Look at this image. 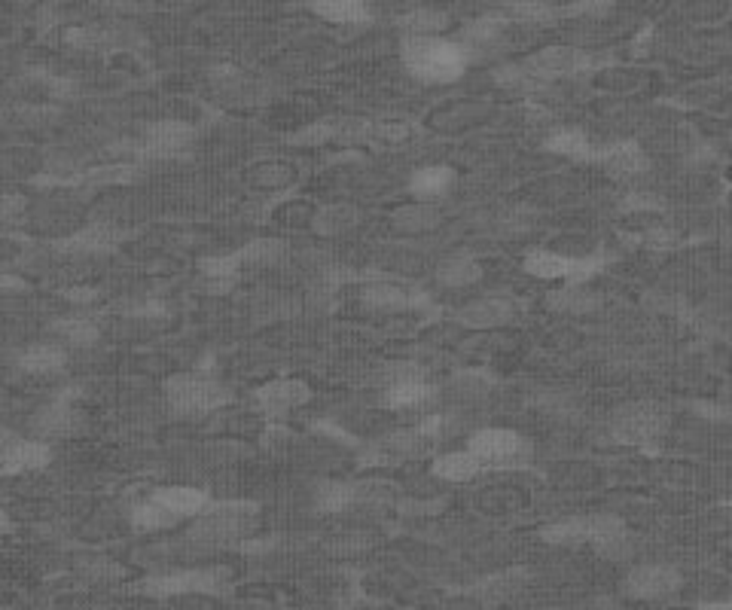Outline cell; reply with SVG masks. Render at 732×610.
<instances>
[{
	"label": "cell",
	"mask_w": 732,
	"mask_h": 610,
	"mask_svg": "<svg viewBox=\"0 0 732 610\" xmlns=\"http://www.w3.org/2000/svg\"><path fill=\"white\" fill-rule=\"evenodd\" d=\"M403 65L421 83H452L467 68V52L446 37H403Z\"/></svg>",
	"instance_id": "obj_1"
},
{
	"label": "cell",
	"mask_w": 732,
	"mask_h": 610,
	"mask_svg": "<svg viewBox=\"0 0 732 610\" xmlns=\"http://www.w3.org/2000/svg\"><path fill=\"white\" fill-rule=\"evenodd\" d=\"M254 525H257V504L217 501V504H208L196 516L190 537L205 546H229V543H238L248 537L254 531Z\"/></svg>",
	"instance_id": "obj_2"
},
{
	"label": "cell",
	"mask_w": 732,
	"mask_h": 610,
	"mask_svg": "<svg viewBox=\"0 0 732 610\" xmlns=\"http://www.w3.org/2000/svg\"><path fill=\"white\" fill-rule=\"evenodd\" d=\"M668 424H671V415L665 406H659L653 400H635L614 412L610 437L626 446H650L668 434Z\"/></svg>",
	"instance_id": "obj_3"
},
{
	"label": "cell",
	"mask_w": 732,
	"mask_h": 610,
	"mask_svg": "<svg viewBox=\"0 0 732 610\" xmlns=\"http://www.w3.org/2000/svg\"><path fill=\"white\" fill-rule=\"evenodd\" d=\"M232 589L229 571L223 568H193V571H174L147 577L138 583V592L150 598H177V595H226Z\"/></svg>",
	"instance_id": "obj_4"
},
{
	"label": "cell",
	"mask_w": 732,
	"mask_h": 610,
	"mask_svg": "<svg viewBox=\"0 0 732 610\" xmlns=\"http://www.w3.org/2000/svg\"><path fill=\"white\" fill-rule=\"evenodd\" d=\"M165 394H168V406L177 415H205L220 409L229 400V391L205 373L171 376L165 382Z\"/></svg>",
	"instance_id": "obj_5"
},
{
	"label": "cell",
	"mask_w": 732,
	"mask_h": 610,
	"mask_svg": "<svg viewBox=\"0 0 732 610\" xmlns=\"http://www.w3.org/2000/svg\"><path fill=\"white\" fill-rule=\"evenodd\" d=\"M467 452L479 461V467H513L528 455L525 437L516 431H504V427H485L476 431L467 443Z\"/></svg>",
	"instance_id": "obj_6"
},
{
	"label": "cell",
	"mask_w": 732,
	"mask_h": 610,
	"mask_svg": "<svg viewBox=\"0 0 732 610\" xmlns=\"http://www.w3.org/2000/svg\"><path fill=\"white\" fill-rule=\"evenodd\" d=\"M604 266V257H562V254H553V251H534L528 260H525V269L537 278H562L568 284H580L586 281L589 275H595L598 269Z\"/></svg>",
	"instance_id": "obj_7"
},
{
	"label": "cell",
	"mask_w": 732,
	"mask_h": 610,
	"mask_svg": "<svg viewBox=\"0 0 732 610\" xmlns=\"http://www.w3.org/2000/svg\"><path fill=\"white\" fill-rule=\"evenodd\" d=\"M434 388L427 385L424 373L418 366H397L388 376V391H385V406L406 412V409H421L424 403L434 400Z\"/></svg>",
	"instance_id": "obj_8"
},
{
	"label": "cell",
	"mask_w": 732,
	"mask_h": 610,
	"mask_svg": "<svg viewBox=\"0 0 732 610\" xmlns=\"http://www.w3.org/2000/svg\"><path fill=\"white\" fill-rule=\"evenodd\" d=\"M598 65L601 61L592 52L571 49V46H549L528 61V68L537 77H574V74H586Z\"/></svg>",
	"instance_id": "obj_9"
},
{
	"label": "cell",
	"mask_w": 732,
	"mask_h": 610,
	"mask_svg": "<svg viewBox=\"0 0 732 610\" xmlns=\"http://www.w3.org/2000/svg\"><path fill=\"white\" fill-rule=\"evenodd\" d=\"M623 589H626V595H632L638 601L668 598L671 592L681 589V574L671 565H638L629 571Z\"/></svg>",
	"instance_id": "obj_10"
},
{
	"label": "cell",
	"mask_w": 732,
	"mask_h": 610,
	"mask_svg": "<svg viewBox=\"0 0 732 610\" xmlns=\"http://www.w3.org/2000/svg\"><path fill=\"white\" fill-rule=\"evenodd\" d=\"M309 400H312V388L305 385L302 379H275V382H269V385H263L257 391V406L272 421L284 418L287 412L305 406Z\"/></svg>",
	"instance_id": "obj_11"
},
{
	"label": "cell",
	"mask_w": 732,
	"mask_h": 610,
	"mask_svg": "<svg viewBox=\"0 0 732 610\" xmlns=\"http://www.w3.org/2000/svg\"><path fill=\"white\" fill-rule=\"evenodd\" d=\"M190 141H193V126L177 122V119H162V122H150L144 129L141 150H144V156H171L187 147Z\"/></svg>",
	"instance_id": "obj_12"
},
{
	"label": "cell",
	"mask_w": 732,
	"mask_h": 610,
	"mask_svg": "<svg viewBox=\"0 0 732 610\" xmlns=\"http://www.w3.org/2000/svg\"><path fill=\"white\" fill-rule=\"evenodd\" d=\"M516 315H519V305L513 299L492 296V299H479V302L467 305V309H461L458 312V324L473 327V330H488V327L510 324Z\"/></svg>",
	"instance_id": "obj_13"
},
{
	"label": "cell",
	"mask_w": 732,
	"mask_h": 610,
	"mask_svg": "<svg viewBox=\"0 0 732 610\" xmlns=\"http://www.w3.org/2000/svg\"><path fill=\"white\" fill-rule=\"evenodd\" d=\"M122 238H126V232H119L107 223H92V226L80 229L77 235H71L68 241H61L58 248L68 254H107Z\"/></svg>",
	"instance_id": "obj_14"
},
{
	"label": "cell",
	"mask_w": 732,
	"mask_h": 610,
	"mask_svg": "<svg viewBox=\"0 0 732 610\" xmlns=\"http://www.w3.org/2000/svg\"><path fill=\"white\" fill-rule=\"evenodd\" d=\"M595 162H601L610 174H617V177H635V174L650 168L647 153L635 141H620V144L607 147V150H598Z\"/></svg>",
	"instance_id": "obj_15"
},
{
	"label": "cell",
	"mask_w": 732,
	"mask_h": 610,
	"mask_svg": "<svg viewBox=\"0 0 732 610\" xmlns=\"http://www.w3.org/2000/svg\"><path fill=\"white\" fill-rule=\"evenodd\" d=\"M363 302L379 312H406V309L421 305V293H412L391 281H373L363 287Z\"/></svg>",
	"instance_id": "obj_16"
},
{
	"label": "cell",
	"mask_w": 732,
	"mask_h": 610,
	"mask_svg": "<svg viewBox=\"0 0 732 610\" xmlns=\"http://www.w3.org/2000/svg\"><path fill=\"white\" fill-rule=\"evenodd\" d=\"M52 461V449L46 443L34 440H10L4 458H0V473H25V470H40Z\"/></svg>",
	"instance_id": "obj_17"
},
{
	"label": "cell",
	"mask_w": 732,
	"mask_h": 610,
	"mask_svg": "<svg viewBox=\"0 0 732 610\" xmlns=\"http://www.w3.org/2000/svg\"><path fill=\"white\" fill-rule=\"evenodd\" d=\"M153 501H159L165 510H171L177 519L183 516H199L211 498L205 492H199V488H187V485H171V488H156V492L150 495Z\"/></svg>",
	"instance_id": "obj_18"
},
{
	"label": "cell",
	"mask_w": 732,
	"mask_h": 610,
	"mask_svg": "<svg viewBox=\"0 0 732 610\" xmlns=\"http://www.w3.org/2000/svg\"><path fill=\"white\" fill-rule=\"evenodd\" d=\"M452 180H455V171L446 168V165H427V168H418L409 180V190L412 196L418 199H440L449 187H452Z\"/></svg>",
	"instance_id": "obj_19"
},
{
	"label": "cell",
	"mask_w": 732,
	"mask_h": 610,
	"mask_svg": "<svg viewBox=\"0 0 732 610\" xmlns=\"http://www.w3.org/2000/svg\"><path fill=\"white\" fill-rule=\"evenodd\" d=\"M357 223H360V211L354 205H342V202L324 205L312 217V229L318 235H342V232H351Z\"/></svg>",
	"instance_id": "obj_20"
},
{
	"label": "cell",
	"mask_w": 732,
	"mask_h": 610,
	"mask_svg": "<svg viewBox=\"0 0 732 610\" xmlns=\"http://www.w3.org/2000/svg\"><path fill=\"white\" fill-rule=\"evenodd\" d=\"M241 266H244V260H241V251L238 254H223V257H205L202 263H199V269H202V278L208 281V287L214 290V293H223V290H229L235 281H238V272H241Z\"/></svg>",
	"instance_id": "obj_21"
},
{
	"label": "cell",
	"mask_w": 732,
	"mask_h": 610,
	"mask_svg": "<svg viewBox=\"0 0 732 610\" xmlns=\"http://www.w3.org/2000/svg\"><path fill=\"white\" fill-rule=\"evenodd\" d=\"M312 10L333 25L370 22V7H366V0H315Z\"/></svg>",
	"instance_id": "obj_22"
},
{
	"label": "cell",
	"mask_w": 732,
	"mask_h": 610,
	"mask_svg": "<svg viewBox=\"0 0 732 610\" xmlns=\"http://www.w3.org/2000/svg\"><path fill=\"white\" fill-rule=\"evenodd\" d=\"M65 351L58 345H31L25 348V354L19 357V366L25 373H34V376H46V373H58L61 366H65Z\"/></svg>",
	"instance_id": "obj_23"
},
{
	"label": "cell",
	"mask_w": 732,
	"mask_h": 610,
	"mask_svg": "<svg viewBox=\"0 0 732 610\" xmlns=\"http://www.w3.org/2000/svg\"><path fill=\"white\" fill-rule=\"evenodd\" d=\"M74 421H77V412H74L71 400H68V397H61V400L49 403V406L40 412V418H37V431H43V434H49V437H65V434L74 431Z\"/></svg>",
	"instance_id": "obj_24"
},
{
	"label": "cell",
	"mask_w": 732,
	"mask_h": 610,
	"mask_svg": "<svg viewBox=\"0 0 732 610\" xmlns=\"http://www.w3.org/2000/svg\"><path fill=\"white\" fill-rule=\"evenodd\" d=\"M546 150L549 153H559V156H568V159H586V162H595V147L589 144V138L577 129H559L556 135L546 138Z\"/></svg>",
	"instance_id": "obj_25"
},
{
	"label": "cell",
	"mask_w": 732,
	"mask_h": 610,
	"mask_svg": "<svg viewBox=\"0 0 732 610\" xmlns=\"http://www.w3.org/2000/svg\"><path fill=\"white\" fill-rule=\"evenodd\" d=\"M479 473H482V467L470 452H446L434 461V476H440L446 482H470Z\"/></svg>",
	"instance_id": "obj_26"
},
{
	"label": "cell",
	"mask_w": 732,
	"mask_h": 610,
	"mask_svg": "<svg viewBox=\"0 0 732 610\" xmlns=\"http://www.w3.org/2000/svg\"><path fill=\"white\" fill-rule=\"evenodd\" d=\"M394 229L397 232H427L440 223V208L427 205V202H415V205H406L400 211H394L391 217Z\"/></svg>",
	"instance_id": "obj_27"
},
{
	"label": "cell",
	"mask_w": 732,
	"mask_h": 610,
	"mask_svg": "<svg viewBox=\"0 0 732 610\" xmlns=\"http://www.w3.org/2000/svg\"><path fill=\"white\" fill-rule=\"evenodd\" d=\"M357 504V488L351 482H321L315 488V510L321 513H342Z\"/></svg>",
	"instance_id": "obj_28"
},
{
	"label": "cell",
	"mask_w": 732,
	"mask_h": 610,
	"mask_svg": "<svg viewBox=\"0 0 732 610\" xmlns=\"http://www.w3.org/2000/svg\"><path fill=\"white\" fill-rule=\"evenodd\" d=\"M400 28L406 37H440V31L449 28V16L440 10H412L400 19Z\"/></svg>",
	"instance_id": "obj_29"
},
{
	"label": "cell",
	"mask_w": 732,
	"mask_h": 610,
	"mask_svg": "<svg viewBox=\"0 0 732 610\" xmlns=\"http://www.w3.org/2000/svg\"><path fill=\"white\" fill-rule=\"evenodd\" d=\"M598 302H601L598 293L586 290L583 284H568L565 290L549 296V305L559 309V312H568V315H586V312L598 309Z\"/></svg>",
	"instance_id": "obj_30"
},
{
	"label": "cell",
	"mask_w": 732,
	"mask_h": 610,
	"mask_svg": "<svg viewBox=\"0 0 732 610\" xmlns=\"http://www.w3.org/2000/svg\"><path fill=\"white\" fill-rule=\"evenodd\" d=\"M437 278L440 284L446 287H467V284H476L482 278V266L467 257V254H458V257H449L440 269H437Z\"/></svg>",
	"instance_id": "obj_31"
},
{
	"label": "cell",
	"mask_w": 732,
	"mask_h": 610,
	"mask_svg": "<svg viewBox=\"0 0 732 610\" xmlns=\"http://www.w3.org/2000/svg\"><path fill=\"white\" fill-rule=\"evenodd\" d=\"M504 7L513 19L528 22V25H549L562 16L549 0H504Z\"/></svg>",
	"instance_id": "obj_32"
},
{
	"label": "cell",
	"mask_w": 732,
	"mask_h": 610,
	"mask_svg": "<svg viewBox=\"0 0 732 610\" xmlns=\"http://www.w3.org/2000/svg\"><path fill=\"white\" fill-rule=\"evenodd\" d=\"M540 537L553 546H574V543H589V516L583 519H565L556 525H546Z\"/></svg>",
	"instance_id": "obj_33"
},
{
	"label": "cell",
	"mask_w": 732,
	"mask_h": 610,
	"mask_svg": "<svg viewBox=\"0 0 732 610\" xmlns=\"http://www.w3.org/2000/svg\"><path fill=\"white\" fill-rule=\"evenodd\" d=\"M177 522V516L171 513V510H165L159 501H153V498H147V501H141L135 510H132V525L138 528V531H147V534H153V531H165V528H171Z\"/></svg>",
	"instance_id": "obj_34"
},
{
	"label": "cell",
	"mask_w": 732,
	"mask_h": 610,
	"mask_svg": "<svg viewBox=\"0 0 732 610\" xmlns=\"http://www.w3.org/2000/svg\"><path fill=\"white\" fill-rule=\"evenodd\" d=\"M55 333L65 339L68 345H77V348H86L92 342H98L101 336V327L89 318H65L55 324Z\"/></svg>",
	"instance_id": "obj_35"
},
{
	"label": "cell",
	"mask_w": 732,
	"mask_h": 610,
	"mask_svg": "<svg viewBox=\"0 0 732 610\" xmlns=\"http://www.w3.org/2000/svg\"><path fill=\"white\" fill-rule=\"evenodd\" d=\"M412 138V126L400 119L391 122H370V132H366V141L376 147H400Z\"/></svg>",
	"instance_id": "obj_36"
},
{
	"label": "cell",
	"mask_w": 732,
	"mask_h": 610,
	"mask_svg": "<svg viewBox=\"0 0 732 610\" xmlns=\"http://www.w3.org/2000/svg\"><path fill=\"white\" fill-rule=\"evenodd\" d=\"M522 580H525L522 571H516V574H501V577H492V580H485L482 586H476V595H479L482 601H488V604H498V601L510 598V595L519 589Z\"/></svg>",
	"instance_id": "obj_37"
},
{
	"label": "cell",
	"mask_w": 732,
	"mask_h": 610,
	"mask_svg": "<svg viewBox=\"0 0 732 610\" xmlns=\"http://www.w3.org/2000/svg\"><path fill=\"white\" fill-rule=\"evenodd\" d=\"M504 28H507V19H501V16H485V19L470 22L467 31H464V37H467L470 43L485 46V43H495V40L504 34Z\"/></svg>",
	"instance_id": "obj_38"
},
{
	"label": "cell",
	"mask_w": 732,
	"mask_h": 610,
	"mask_svg": "<svg viewBox=\"0 0 732 610\" xmlns=\"http://www.w3.org/2000/svg\"><path fill=\"white\" fill-rule=\"evenodd\" d=\"M281 254H284V244H281V241H275V238H263V241L248 244V248L241 251V260H244V263H275Z\"/></svg>",
	"instance_id": "obj_39"
},
{
	"label": "cell",
	"mask_w": 732,
	"mask_h": 610,
	"mask_svg": "<svg viewBox=\"0 0 732 610\" xmlns=\"http://www.w3.org/2000/svg\"><path fill=\"white\" fill-rule=\"evenodd\" d=\"M336 138V126L333 122H315V126L302 129L299 135L290 138V144H299V147H318V144H327Z\"/></svg>",
	"instance_id": "obj_40"
},
{
	"label": "cell",
	"mask_w": 732,
	"mask_h": 610,
	"mask_svg": "<svg viewBox=\"0 0 732 610\" xmlns=\"http://www.w3.org/2000/svg\"><path fill=\"white\" fill-rule=\"evenodd\" d=\"M251 177L260 183V187H281V183H287V180L293 177V168L272 162V165H260V168H254Z\"/></svg>",
	"instance_id": "obj_41"
},
{
	"label": "cell",
	"mask_w": 732,
	"mask_h": 610,
	"mask_svg": "<svg viewBox=\"0 0 732 610\" xmlns=\"http://www.w3.org/2000/svg\"><path fill=\"white\" fill-rule=\"evenodd\" d=\"M610 7H614V0H574V4L568 10H559L565 16H586V19H601L610 13Z\"/></svg>",
	"instance_id": "obj_42"
},
{
	"label": "cell",
	"mask_w": 732,
	"mask_h": 610,
	"mask_svg": "<svg viewBox=\"0 0 732 610\" xmlns=\"http://www.w3.org/2000/svg\"><path fill=\"white\" fill-rule=\"evenodd\" d=\"M662 208V199L656 196H647V193H638V196H629L623 211H659Z\"/></svg>",
	"instance_id": "obj_43"
},
{
	"label": "cell",
	"mask_w": 732,
	"mask_h": 610,
	"mask_svg": "<svg viewBox=\"0 0 732 610\" xmlns=\"http://www.w3.org/2000/svg\"><path fill=\"white\" fill-rule=\"evenodd\" d=\"M366 546H370V540H366V537H351V534H345V537H339L330 549H333V553L348 556V553H360V549H366Z\"/></svg>",
	"instance_id": "obj_44"
},
{
	"label": "cell",
	"mask_w": 732,
	"mask_h": 610,
	"mask_svg": "<svg viewBox=\"0 0 732 610\" xmlns=\"http://www.w3.org/2000/svg\"><path fill=\"white\" fill-rule=\"evenodd\" d=\"M61 296H65L68 302L74 305H89L98 299V290L95 287H68V290H61Z\"/></svg>",
	"instance_id": "obj_45"
},
{
	"label": "cell",
	"mask_w": 732,
	"mask_h": 610,
	"mask_svg": "<svg viewBox=\"0 0 732 610\" xmlns=\"http://www.w3.org/2000/svg\"><path fill=\"white\" fill-rule=\"evenodd\" d=\"M693 409L702 415V418H711V421H723L729 415L726 406H717V403H693Z\"/></svg>",
	"instance_id": "obj_46"
},
{
	"label": "cell",
	"mask_w": 732,
	"mask_h": 610,
	"mask_svg": "<svg viewBox=\"0 0 732 610\" xmlns=\"http://www.w3.org/2000/svg\"><path fill=\"white\" fill-rule=\"evenodd\" d=\"M25 284L19 281V278H13V275H0V293L4 290H22Z\"/></svg>",
	"instance_id": "obj_47"
},
{
	"label": "cell",
	"mask_w": 732,
	"mask_h": 610,
	"mask_svg": "<svg viewBox=\"0 0 732 610\" xmlns=\"http://www.w3.org/2000/svg\"><path fill=\"white\" fill-rule=\"evenodd\" d=\"M696 610H732V604H729V601H705V604H699Z\"/></svg>",
	"instance_id": "obj_48"
},
{
	"label": "cell",
	"mask_w": 732,
	"mask_h": 610,
	"mask_svg": "<svg viewBox=\"0 0 732 610\" xmlns=\"http://www.w3.org/2000/svg\"><path fill=\"white\" fill-rule=\"evenodd\" d=\"M10 528H13V519H10V513L4 507H0V534H7Z\"/></svg>",
	"instance_id": "obj_49"
}]
</instances>
